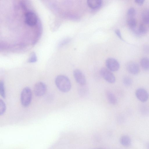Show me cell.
I'll list each match as a JSON object with an SVG mask.
<instances>
[{"label": "cell", "instance_id": "obj_2", "mask_svg": "<svg viewBox=\"0 0 149 149\" xmlns=\"http://www.w3.org/2000/svg\"><path fill=\"white\" fill-rule=\"evenodd\" d=\"M32 98L31 89L28 87L24 88L22 91L20 95V101L22 105L28 107L30 104Z\"/></svg>", "mask_w": 149, "mask_h": 149}, {"label": "cell", "instance_id": "obj_8", "mask_svg": "<svg viewBox=\"0 0 149 149\" xmlns=\"http://www.w3.org/2000/svg\"><path fill=\"white\" fill-rule=\"evenodd\" d=\"M126 68L128 72L133 75L138 74L140 71L139 65L134 61L128 62L126 65Z\"/></svg>", "mask_w": 149, "mask_h": 149}, {"label": "cell", "instance_id": "obj_22", "mask_svg": "<svg viewBox=\"0 0 149 149\" xmlns=\"http://www.w3.org/2000/svg\"><path fill=\"white\" fill-rule=\"evenodd\" d=\"M136 14L135 9L133 8H130L128 10L127 14L129 18L134 17Z\"/></svg>", "mask_w": 149, "mask_h": 149}, {"label": "cell", "instance_id": "obj_15", "mask_svg": "<svg viewBox=\"0 0 149 149\" xmlns=\"http://www.w3.org/2000/svg\"><path fill=\"white\" fill-rule=\"evenodd\" d=\"M141 16L143 23L149 25V10H144L142 13Z\"/></svg>", "mask_w": 149, "mask_h": 149}, {"label": "cell", "instance_id": "obj_5", "mask_svg": "<svg viewBox=\"0 0 149 149\" xmlns=\"http://www.w3.org/2000/svg\"><path fill=\"white\" fill-rule=\"evenodd\" d=\"M46 91L45 84L42 82H39L37 83L34 87V92L36 96L40 97L43 95Z\"/></svg>", "mask_w": 149, "mask_h": 149}, {"label": "cell", "instance_id": "obj_14", "mask_svg": "<svg viewBox=\"0 0 149 149\" xmlns=\"http://www.w3.org/2000/svg\"><path fill=\"white\" fill-rule=\"evenodd\" d=\"M88 89L86 84L80 85L78 89V93L80 96L84 97L87 95L88 93Z\"/></svg>", "mask_w": 149, "mask_h": 149}, {"label": "cell", "instance_id": "obj_16", "mask_svg": "<svg viewBox=\"0 0 149 149\" xmlns=\"http://www.w3.org/2000/svg\"><path fill=\"white\" fill-rule=\"evenodd\" d=\"M127 24L128 26L132 29L136 28L137 21L134 17L129 18L127 21Z\"/></svg>", "mask_w": 149, "mask_h": 149}, {"label": "cell", "instance_id": "obj_19", "mask_svg": "<svg viewBox=\"0 0 149 149\" xmlns=\"http://www.w3.org/2000/svg\"><path fill=\"white\" fill-rule=\"evenodd\" d=\"M6 109V105L4 101L0 99V115H3L5 112Z\"/></svg>", "mask_w": 149, "mask_h": 149}, {"label": "cell", "instance_id": "obj_4", "mask_svg": "<svg viewBox=\"0 0 149 149\" xmlns=\"http://www.w3.org/2000/svg\"><path fill=\"white\" fill-rule=\"evenodd\" d=\"M107 68L111 72H116L118 70L120 65L118 62L115 59L110 58L106 61Z\"/></svg>", "mask_w": 149, "mask_h": 149}, {"label": "cell", "instance_id": "obj_13", "mask_svg": "<svg viewBox=\"0 0 149 149\" xmlns=\"http://www.w3.org/2000/svg\"><path fill=\"white\" fill-rule=\"evenodd\" d=\"M140 63L141 67L144 70H149V58H142L140 60Z\"/></svg>", "mask_w": 149, "mask_h": 149}, {"label": "cell", "instance_id": "obj_20", "mask_svg": "<svg viewBox=\"0 0 149 149\" xmlns=\"http://www.w3.org/2000/svg\"><path fill=\"white\" fill-rule=\"evenodd\" d=\"M0 94L1 96L4 98H5L6 94L4 86V83L3 81H0Z\"/></svg>", "mask_w": 149, "mask_h": 149}, {"label": "cell", "instance_id": "obj_10", "mask_svg": "<svg viewBox=\"0 0 149 149\" xmlns=\"http://www.w3.org/2000/svg\"><path fill=\"white\" fill-rule=\"evenodd\" d=\"M87 3L88 6L93 9L99 8L102 4V1L101 0H88Z\"/></svg>", "mask_w": 149, "mask_h": 149}, {"label": "cell", "instance_id": "obj_1", "mask_svg": "<svg viewBox=\"0 0 149 149\" xmlns=\"http://www.w3.org/2000/svg\"><path fill=\"white\" fill-rule=\"evenodd\" d=\"M56 85L58 89L62 92L66 93L69 91L71 85L69 79L66 76L60 75L57 76L55 79Z\"/></svg>", "mask_w": 149, "mask_h": 149}, {"label": "cell", "instance_id": "obj_24", "mask_svg": "<svg viewBox=\"0 0 149 149\" xmlns=\"http://www.w3.org/2000/svg\"><path fill=\"white\" fill-rule=\"evenodd\" d=\"M145 1L144 0H135V2L137 4L139 5H142L144 3Z\"/></svg>", "mask_w": 149, "mask_h": 149}, {"label": "cell", "instance_id": "obj_3", "mask_svg": "<svg viewBox=\"0 0 149 149\" xmlns=\"http://www.w3.org/2000/svg\"><path fill=\"white\" fill-rule=\"evenodd\" d=\"M100 75L108 82L113 84L116 81V78L112 72L106 68H102L100 71Z\"/></svg>", "mask_w": 149, "mask_h": 149}, {"label": "cell", "instance_id": "obj_17", "mask_svg": "<svg viewBox=\"0 0 149 149\" xmlns=\"http://www.w3.org/2000/svg\"><path fill=\"white\" fill-rule=\"evenodd\" d=\"M123 82L124 85L127 87L130 86L132 84V80L129 76L124 77L123 79Z\"/></svg>", "mask_w": 149, "mask_h": 149}, {"label": "cell", "instance_id": "obj_26", "mask_svg": "<svg viewBox=\"0 0 149 149\" xmlns=\"http://www.w3.org/2000/svg\"><path fill=\"white\" fill-rule=\"evenodd\" d=\"M147 147L148 149H149V143L148 144Z\"/></svg>", "mask_w": 149, "mask_h": 149}, {"label": "cell", "instance_id": "obj_7", "mask_svg": "<svg viewBox=\"0 0 149 149\" xmlns=\"http://www.w3.org/2000/svg\"><path fill=\"white\" fill-rule=\"evenodd\" d=\"M135 95L137 98L143 102L147 101L149 97L148 93L147 91L142 88H139L136 90Z\"/></svg>", "mask_w": 149, "mask_h": 149}, {"label": "cell", "instance_id": "obj_18", "mask_svg": "<svg viewBox=\"0 0 149 149\" xmlns=\"http://www.w3.org/2000/svg\"><path fill=\"white\" fill-rule=\"evenodd\" d=\"M140 111L143 115H147L149 114V107L146 105H143L140 107Z\"/></svg>", "mask_w": 149, "mask_h": 149}, {"label": "cell", "instance_id": "obj_11", "mask_svg": "<svg viewBox=\"0 0 149 149\" xmlns=\"http://www.w3.org/2000/svg\"><path fill=\"white\" fill-rule=\"evenodd\" d=\"M106 95L109 102L112 105H116L118 102L117 98L112 92L108 91L106 92Z\"/></svg>", "mask_w": 149, "mask_h": 149}, {"label": "cell", "instance_id": "obj_21", "mask_svg": "<svg viewBox=\"0 0 149 149\" xmlns=\"http://www.w3.org/2000/svg\"><path fill=\"white\" fill-rule=\"evenodd\" d=\"M143 23H141L139 26L138 29L140 35L144 34L146 33L147 29Z\"/></svg>", "mask_w": 149, "mask_h": 149}, {"label": "cell", "instance_id": "obj_6", "mask_svg": "<svg viewBox=\"0 0 149 149\" xmlns=\"http://www.w3.org/2000/svg\"><path fill=\"white\" fill-rule=\"evenodd\" d=\"M73 75L75 81L80 85L86 84V78L81 71L79 69H75L73 71Z\"/></svg>", "mask_w": 149, "mask_h": 149}, {"label": "cell", "instance_id": "obj_23", "mask_svg": "<svg viewBox=\"0 0 149 149\" xmlns=\"http://www.w3.org/2000/svg\"><path fill=\"white\" fill-rule=\"evenodd\" d=\"M115 33L118 36L121 40H123L122 37L120 32L119 29H117L115 31Z\"/></svg>", "mask_w": 149, "mask_h": 149}, {"label": "cell", "instance_id": "obj_27", "mask_svg": "<svg viewBox=\"0 0 149 149\" xmlns=\"http://www.w3.org/2000/svg\"></svg>", "mask_w": 149, "mask_h": 149}, {"label": "cell", "instance_id": "obj_12", "mask_svg": "<svg viewBox=\"0 0 149 149\" xmlns=\"http://www.w3.org/2000/svg\"><path fill=\"white\" fill-rule=\"evenodd\" d=\"M120 141L121 144L125 147L130 146L131 143L130 138L126 135L122 136L120 139Z\"/></svg>", "mask_w": 149, "mask_h": 149}, {"label": "cell", "instance_id": "obj_25", "mask_svg": "<svg viewBox=\"0 0 149 149\" xmlns=\"http://www.w3.org/2000/svg\"><path fill=\"white\" fill-rule=\"evenodd\" d=\"M144 50L145 52L148 53H149V46L146 45L144 47Z\"/></svg>", "mask_w": 149, "mask_h": 149}, {"label": "cell", "instance_id": "obj_9", "mask_svg": "<svg viewBox=\"0 0 149 149\" xmlns=\"http://www.w3.org/2000/svg\"><path fill=\"white\" fill-rule=\"evenodd\" d=\"M25 23L31 26L36 24L37 22V17L36 15L33 12L29 11L26 13L25 15Z\"/></svg>", "mask_w": 149, "mask_h": 149}]
</instances>
